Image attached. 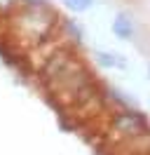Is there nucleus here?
Wrapping results in <instances>:
<instances>
[{
	"mask_svg": "<svg viewBox=\"0 0 150 155\" xmlns=\"http://www.w3.org/2000/svg\"><path fill=\"white\" fill-rule=\"evenodd\" d=\"M110 129L120 136V139H124V141H131V139H136V136L150 132L145 115L139 113V110H134V108L117 110L115 117H112V122H110Z\"/></svg>",
	"mask_w": 150,
	"mask_h": 155,
	"instance_id": "3",
	"label": "nucleus"
},
{
	"mask_svg": "<svg viewBox=\"0 0 150 155\" xmlns=\"http://www.w3.org/2000/svg\"><path fill=\"white\" fill-rule=\"evenodd\" d=\"M59 33H61V38H64V40L73 42V45H82V40H84L82 24L75 21V19H61V21H59Z\"/></svg>",
	"mask_w": 150,
	"mask_h": 155,
	"instance_id": "6",
	"label": "nucleus"
},
{
	"mask_svg": "<svg viewBox=\"0 0 150 155\" xmlns=\"http://www.w3.org/2000/svg\"><path fill=\"white\" fill-rule=\"evenodd\" d=\"M94 61H96V66L106 68V71H124L127 68V59L112 49H94Z\"/></svg>",
	"mask_w": 150,
	"mask_h": 155,
	"instance_id": "5",
	"label": "nucleus"
},
{
	"mask_svg": "<svg viewBox=\"0 0 150 155\" xmlns=\"http://www.w3.org/2000/svg\"><path fill=\"white\" fill-rule=\"evenodd\" d=\"M148 75H150V61H148Z\"/></svg>",
	"mask_w": 150,
	"mask_h": 155,
	"instance_id": "10",
	"label": "nucleus"
},
{
	"mask_svg": "<svg viewBox=\"0 0 150 155\" xmlns=\"http://www.w3.org/2000/svg\"><path fill=\"white\" fill-rule=\"evenodd\" d=\"M19 5H21V0H0V17H2V19H7V17L17 10Z\"/></svg>",
	"mask_w": 150,
	"mask_h": 155,
	"instance_id": "8",
	"label": "nucleus"
},
{
	"mask_svg": "<svg viewBox=\"0 0 150 155\" xmlns=\"http://www.w3.org/2000/svg\"><path fill=\"white\" fill-rule=\"evenodd\" d=\"M66 10H70L73 14H82V12H89L96 5V0H61Z\"/></svg>",
	"mask_w": 150,
	"mask_h": 155,
	"instance_id": "7",
	"label": "nucleus"
},
{
	"mask_svg": "<svg viewBox=\"0 0 150 155\" xmlns=\"http://www.w3.org/2000/svg\"><path fill=\"white\" fill-rule=\"evenodd\" d=\"M40 75H42V82L49 87V92L56 99H64L66 104H84L99 97L92 73L80 61V57L66 45L59 47L40 66Z\"/></svg>",
	"mask_w": 150,
	"mask_h": 155,
	"instance_id": "1",
	"label": "nucleus"
},
{
	"mask_svg": "<svg viewBox=\"0 0 150 155\" xmlns=\"http://www.w3.org/2000/svg\"><path fill=\"white\" fill-rule=\"evenodd\" d=\"M12 38L26 47H38L59 33V17L49 5H19L7 17Z\"/></svg>",
	"mask_w": 150,
	"mask_h": 155,
	"instance_id": "2",
	"label": "nucleus"
},
{
	"mask_svg": "<svg viewBox=\"0 0 150 155\" xmlns=\"http://www.w3.org/2000/svg\"><path fill=\"white\" fill-rule=\"evenodd\" d=\"M136 19H134V14H129V12H117L115 17H112L110 21V33L115 35L117 40H122V42H131V40L136 38Z\"/></svg>",
	"mask_w": 150,
	"mask_h": 155,
	"instance_id": "4",
	"label": "nucleus"
},
{
	"mask_svg": "<svg viewBox=\"0 0 150 155\" xmlns=\"http://www.w3.org/2000/svg\"><path fill=\"white\" fill-rule=\"evenodd\" d=\"M21 5H49L47 0H21Z\"/></svg>",
	"mask_w": 150,
	"mask_h": 155,
	"instance_id": "9",
	"label": "nucleus"
}]
</instances>
